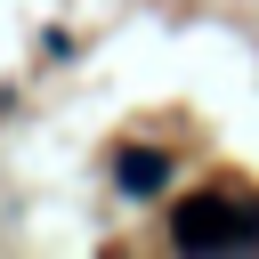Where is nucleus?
Returning <instances> with one entry per match:
<instances>
[{
  "label": "nucleus",
  "instance_id": "obj_1",
  "mask_svg": "<svg viewBox=\"0 0 259 259\" xmlns=\"http://www.w3.org/2000/svg\"><path fill=\"white\" fill-rule=\"evenodd\" d=\"M162 178H170V162H162L154 146H130V154H121V186H130V194H162Z\"/></svg>",
  "mask_w": 259,
  "mask_h": 259
}]
</instances>
